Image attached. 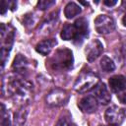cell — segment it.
I'll use <instances>...</instances> for the list:
<instances>
[{
	"instance_id": "cell-1",
	"label": "cell",
	"mask_w": 126,
	"mask_h": 126,
	"mask_svg": "<svg viewBox=\"0 0 126 126\" xmlns=\"http://www.w3.org/2000/svg\"><path fill=\"white\" fill-rule=\"evenodd\" d=\"M2 92L10 95L15 102L25 104L32 98V86L29 81H26L16 75H9L3 79Z\"/></svg>"
},
{
	"instance_id": "cell-2",
	"label": "cell",
	"mask_w": 126,
	"mask_h": 126,
	"mask_svg": "<svg viewBox=\"0 0 126 126\" xmlns=\"http://www.w3.org/2000/svg\"><path fill=\"white\" fill-rule=\"evenodd\" d=\"M73 64V52L66 47L55 50V52L46 60V67L53 71H68L72 69Z\"/></svg>"
},
{
	"instance_id": "cell-3",
	"label": "cell",
	"mask_w": 126,
	"mask_h": 126,
	"mask_svg": "<svg viewBox=\"0 0 126 126\" xmlns=\"http://www.w3.org/2000/svg\"><path fill=\"white\" fill-rule=\"evenodd\" d=\"M99 83L98 77L92 72L82 73L76 80L74 84V90L78 93H86L89 92Z\"/></svg>"
},
{
	"instance_id": "cell-4",
	"label": "cell",
	"mask_w": 126,
	"mask_h": 126,
	"mask_svg": "<svg viewBox=\"0 0 126 126\" xmlns=\"http://www.w3.org/2000/svg\"><path fill=\"white\" fill-rule=\"evenodd\" d=\"M94 29L97 33L99 34H107L114 31L115 29V22L114 20L107 15H98L94 21Z\"/></svg>"
},
{
	"instance_id": "cell-5",
	"label": "cell",
	"mask_w": 126,
	"mask_h": 126,
	"mask_svg": "<svg viewBox=\"0 0 126 126\" xmlns=\"http://www.w3.org/2000/svg\"><path fill=\"white\" fill-rule=\"evenodd\" d=\"M46 103L49 106H53V107H57V106H61L64 105L68 102L69 100V94L66 91L61 90V89H54L51 92L48 93V94L46 95Z\"/></svg>"
},
{
	"instance_id": "cell-6",
	"label": "cell",
	"mask_w": 126,
	"mask_h": 126,
	"mask_svg": "<svg viewBox=\"0 0 126 126\" xmlns=\"http://www.w3.org/2000/svg\"><path fill=\"white\" fill-rule=\"evenodd\" d=\"M126 117V109H121L116 105H111L105 110L104 118L109 125H118Z\"/></svg>"
},
{
	"instance_id": "cell-7",
	"label": "cell",
	"mask_w": 126,
	"mask_h": 126,
	"mask_svg": "<svg viewBox=\"0 0 126 126\" xmlns=\"http://www.w3.org/2000/svg\"><path fill=\"white\" fill-rule=\"evenodd\" d=\"M73 25L75 29V38L73 42L80 45L89 34V24L85 18H79L73 23Z\"/></svg>"
},
{
	"instance_id": "cell-8",
	"label": "cell",
	"mask_w": 126,
	"mask_h": 126,
	"mask_svg": "<svg viewBox=\"0 0 126 126\" xmlns=\"http://www.w3.org/2000/svg\"><path fill=\"white\" fill-rule=\"evenodd\" d=\"M15 38V30L12 26H6L5 24H1V39H2V47L1 50H5L10 52L12 49V45Z\"/></svg>"
},
{
	"instance_id": "cell-9",
	"label": "cell",
	"mask_w": 126,
	"mask_h": 126,
	"mask_svg": "<svg viewBox=\"0 0 126 126\" xmlns=\"http://www.w3.org/2000/svg\"><path fill=\"white\" fill-rule=\"evenodd\" d=\"M103 51V44L98 39H93L91 40L85 49L86 58L89 62L94 61Z\"/></svg>"
},
{
	"instance_id": "cell-10",
	"label": "cell",
	"mask_w": 126,
	"mask_h": 126,
	"mask_svg": "<svg viewBox=\"0 0 126 126\" xmlns=\"http://www.w3.org/2000/svg\"><path fill=\"white\" fill-rule=\"evenodd\" d=\"M98 101L94 95H86L78 102V107L85 113H93L97 109Z\"/></svg>"
},
{
	"instance_id": "cell-11",
	"label": "cell",
	"mask_w": 126,
	"mask_h": 126,
	"mask_svg": "<svg viewBox=\"0 0 126 126\" xmlns=\"http://www.w3.org/2000/svg\"><path fill=\"white\" fill-rule=\"evenodd\" d=\"M94 96L100 104H107L111 100V94L108 92L105 84L100 82L94 89Z\"/></svg>"
},
{
	"instance_id": "cell-12",
	"label": "cell",
	"mask_w": 126,
	"mask_h": 126,
	"mask_svg": "<svg viewBox=\"0 0 126 126\" xmlns=\"http://www.w3.org/2000/svg\"><path fill=\"white\" fill-rule=\"evenodd\" d=\"M12 68L13 70L20 74V75H24L28 72L29 68H30V61L28 60V58L22 54H17V56L14 59V62L12 64Z\"/></svg>"
},
{
	"instance_id": "cell-13",
	"label": "cell",
	"mask_w": 126,
	"mask_h": 126,
	"mask_svg": "<svg viewBox=\"0 0 126 126\" xmlns=\"http://www.w3.org/2000/svg\"><path fill=\"white\" fill-rule=\"evenodd\" d=\"M108 83H109L110 90L113 93L118 94L119 92L126 89V77H124L122 75H116V76L111 77L109 79Z\"/></svg>"
},
{
	"instance_id": "cell-14",
	"label": "cell",
	"mask_w": 126,
	"mask_h": 126,
	"mask_svg": "<svg viewBox=\"0 0 126 126\" xmlns=\"http://www.w3.org/2000/svg\"><path fill=\"white\" fill-rule=\"evenodd\" d=\"M57 41L53 38L50 39H44L40 42H38L35 46V50L40 53L41 55H48L50 53V51L52 50V48L56 45Z\"/></svg>"
},
{
	"instance_id": "cell-15",
	"label": "cell",
	"mask_w": 126,
	"mask_h": 126,
	"mask_svg": "<svg viewBox=\"0 0 126 126\" xmlns=\"http://www.w3.org/2000/svg\"><path fill=\"white\" fill-rule=\"evenodd\" d=\"M82 9L81 7L75 3V2H69L64 9V15L67 19H73L74 17H76L77 15H79L81 13Z\"/></svg>"
},
{
	"instance_id": "cell-16",
	"label": "cell",
	"mask_w": 126,
	"mask_h": 126,
	"mask_svg": "<svg viewBox=\"0 0 126 126\" xmlns=\"http://www.w3.org/2000/svg\"><path fill=\"white\" fill-rule=\"evenodd\" d=\"M57 19H58V11H57L56 13H55V12L51 13V14L46 18V20L42 23V25H41V27H40V30L43 31V32H45V33L50 32L51 29H52V28L54 27V25L56 24Z\"/></svg>"
},
{
	"instance_id": "cell-17",
	"label": "cell",
	"mask_w": 126,
	"mask_h": 126,
	"mask_svg": "<svg viewBox=\"0 0 126 126\" xmlns=\"http://www.w3.org/2000/svg\"><path fill=\"white\" fill-rule=\"evenodd\" d=\"M60 36L64 40H74L75 38V29L73 24H66L60 33Z\"/></svg>"
},
{
	"instance_id": "cell-18",
	"label": "cell",
	"mask_w": 126,
	"mask_h": 126,
	"mask_svg": "<svg viewBox=\"0 0 126 126\" xmlns=\"http://www.w3.org/2000/svg\"><path fill=\"white\" fill-rule=\"evenodd\" d=\"M100 68L102 69V71L109 73V72H113L115 70V64L113 62L112 59H110L108 56H102V58L100 59L99 62Z\"/></svg>"
},
{
	"instance_id": "cell-19",
	"label": "cell",
	"mask_w": 126,
	"mask_h": 126,
	"mask_svg": "<svg viewBox=\"0 0 126 126\" xmlns=\"http://www.w3.org/2000/svg\"><path fill=\"white\" fill-rule=\"evenodd\" d=\"M27 114H28V110L24 106L21 109H19L18 111H16V113L14 115V123H15V125L16 126H23L25 124V122H26Z\"/></svg>"
},
{
	"instance_id": "cell-20",
	"label": "cell",
	"mask_w": 126,
	"mask_h": 126,
	"mask_svg": "<svg viewBox=\"0 0 126 126\" xmlns=\"http://www.w3.org/2000/svg\"><path fill=\"white\" fill-rule=\"evenodd\" d=\"M2 109H1V124L2 126H10L11 125V120H10V114L8 110L6 109L5 105L2 103L1 104Z\"/></svg>"
},
{
	"instance_id": "cell-21",
	"label": "cell",
	"mask_w": 126,
	"mask_h": 126,
	"mask_svg": "<svg viewBox=\"0 0 126 126\" xmlns=\"http://www.w3.org/2000/svg\"><path fill=\"white\" fill-rule=\"evenodd\" d=\"M55 1H50V0H42V1H39L37 3V8L39 10H45L49 7H51L52 5H55Z\"/></svg>"
},
{
	"instance_id": "cell-22",
	"label": "cell",
	"mask_w": 126,
	"mask_h": 126,
	"mask_svg": "<svg viewBox=\"0 0 126 126\" xmlns=\"http://www.w3.org/2000/svg\"><path fill=\"white\" fill-rule=\"evenodd\" d=\"M55 126H76L72 121H70L69 119H67L66 117H61L57 123L55 124Z\"/></svg>"
},
{
	"instance_id": "cell-23",
	"label": "cell",
	"mask_w": 126,
	"mask_h": 126,
	"mask_svg": "<svg viewBox=\"0 0 126 126\" xmlns=\"http://www.w3.org/2000/svg\"><path fill=\"white\" fill-rule=\"evenodd\" d=\"M117 98H118L119 102L126 104V89H124L123 91H121L117 94Z\"/></svg>"
},
{
	"instance_id": "cell-24",
	"label": "cell",
	"mask_w": 126,
	"mask_h": 126,
	"mask_svg": "<svg viewBox=\"0 0 126 126\" xmlns=\"http://www.w3.org/2000/svg\"><path fill=\"white\" fill-rule=\"evenodd\" d=\"M1 14L2 15H4L5 13H6V11L10 8V1H5V0H3L2 1V3H1Z\"/></svg>"
},
{
	"instance_id": "cell-25",
	"label": "cell",
	"mask_w": 126,
	"mask_h": 126,
	"mask_svg": "<svg viewBox=\"0 0 126 126\" xmlns=\"http://www.w3.org/2000/svg\"><path fill=\"white\" fill-rule=\"evenodd\" d=\"M34 23V20H33V15L32 14H30V15H26V20H25V25L26 26H32Z\"/></svg>"
},
{
	"instance_id": "cell-26",
	"label": "cell",
	"mask_w": 126,
	"mask_h": 126,
	"mask_svg": "<svg viewBox=\"0 0 126 126\" xmlns=\"http://www.w3.org/2000/svg\"><path fill=\"white\" fill-rule=\"evenodd\" d=\"M103 4L106 5V6L111 7V6L116 5V4H117V1H103Z\"/></svg>"
},
{
	"instance_id": "cell-27",
	"label": "cell",
	"mask_w": 126,
	"mask_h": 126,
	"mask_svg": "<svg viewBox=\"0 0 126 126\" xmlns=\"http://www.w3.org/2000/svg\"><path fill=\"white\" fill-rule=\"evenodd\" d=\"M122 24H123V26L126 27V13L124 14V16H123V18H122Z\"/></svg>"
},
{
	"instance_id": "cell-28",
	"label": "cell",
	"mask_w": 126,
	"mask_h": 126,
	"mask_svg": "<svg viewBox=\"0 0 126 126\" xmlns=\"http://www.w3.org/2000/svg\"><path fill=\"white\" fill-rule=\"evenodd\" d=\"M122 7L126 9V0H124V1H122Z\"/></svg>"
},
{
	"instance_id": "cell-29",
	"label": "cell",
	"mask_w": 126,
	"mask_h": 126,
	"mask_svg": "<svg viewBox=\"0 0 126 126\" xmlns=\"http://www.w3.org/2000/svg\"><path fill=\"white\" fill-rule=\"evenodd\" d=\"M108 126H118V125H109V124H108Z\"/></svg>"
},
{
	"instance_id": "cell-30",
	"label": "cell",
	"mask_w": 126,
	"mask_h": 126,
	"mask_svg": "<svg viewBox=\"0 0 126 126\" xmlns=\"http://www.w3.org/2000/svg\"><path fill=\"white\" fill-rule=\"evenodd\" d=\"M125 56H126V50H125Z\"/></svg>"
}]
</instances>
